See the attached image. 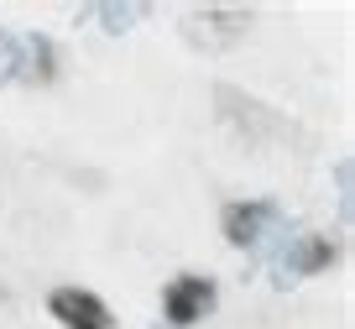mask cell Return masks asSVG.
Segmentation results:
<instances>
[{
	"label": "cell",
	"instance_id": "2",
	"mask_svg": "<svg viewBox=\"0 0 355 329\" xmlns=\"http://www.w3.org/2000/svg\"><path fill=\"white\" fill-rule=\"evenodd\" d=\"M209 308H214V282L199 277V272L173 277L167 293H162V314H167L173 329H189V324H199V319H209Z\"/></svg>",
	"mask_w": 355,
	"mask_h": 329
},
{
	"label": "cell",
	"instance_id": "1",
	"mask_svg": "<svg viewBox=\"0 0 355 329\" xmlns=\"http://www.w3.org/2000/svg\"><path fill=\"white\" fill-rule=\"evenodd\" d=\"M47 314L63 329H115L110 303L100 293H89V287H53L47 293Z\"/></svg>",
	"mask_w": 355,
	"mask_h": 329
},
{
	"label": "cell",
	"instance_id": "3",
	"mask_svg": "<svg viewBox=\"0 0 355 329\" xmlns=\"http://www.w3.org/2000/svg\"><path fill=\"white\" fill-rule=\"evenodd\" d=\"M261 219H266V204H230L225 209V241L230 246H251Z\"/></svg>",
	"mask_w": 355,
	"mask_h": 329
}]
</instances>
